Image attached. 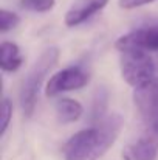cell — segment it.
Here are the masks:
<instances>
[{
    "label": "cell",
    "mask_w": 158,
    "mask_h": 160,
    "mask_svg": "<svg viewBox=\"0 0 158 160\" xmlns=\"http://www.w3.org/2000/svg\"><path fill=\"white\" fill-rule=\"evenodd\" d=\"M124 126L118 112L107 113L90 128L74 132L62 146L64 160H99L115 145Z\"/></svg>",
    "instance_id": "obj_1"
},
{
    "label": "cell",
    "mask_w": 158,
    "mask_h": 160,
    "mask_svg": "<svg viewBox=\"0 0 158 160\" xmlns=\"http://www.w3.org/2000/svg\"><path fill=\"white\" fill-rule=\"evenodd\" d=\"M59 56H60V52L57 47L45 48L39 54L36 62L31 65V68L28 70L25 78L22 79L20 90H19V104H20V110H22L23 117H26V118L33 117L36 106H37L39 92L42 89V84L45 82L50 72L56 67Z\"/></svg>",
    "instance_id": "obj_2"
},
{
    "label": "cell",
    "mask_w": 158,
    "mask_h": 160,
    "mask_svg": "<svg viewBox=\"0 0 158 160\" xmlns=\"http://www.w3.org/2000/svg\"><path fill=\"white\" fill-rule=\"evenodd\" d=\"M157 64L151 53L127 50L119 53V72L121 78L133 89H141L151 84L157 76Z\"/></svg>",
    "instance_id": "obj_3"
},
{
    "label": "cell",
    "mask_w": 158,
    "mask_h": 160,
    "mask_svg": "<svg viewBox=\"0 0 158 160\" xmlns=\"http://www.w3.org/2000/svg\"><path fill=\"white\" fill-rule=\"evenodd\" d=\"M89 82H90V72L81 64H73L50 76L45 86V97L56 98L67 92L81 90Z\"/></svg>",
    "instance_id": "obj_4"
},
{
    "label": "cell",
    "mask_w": 158,
    "mask_h": 160,
    "mask_svg": "<svg viewBox=\"0 0 158 160\" xmlns=\"http://www.w3.org/2000/svg\"><path fill=\"white\" fill-rule=\"evenodd\" d=\"M132 100L147 132L158 137V78L141 89H133Z\"/></svg>",
    "instance_id": "obj_5"
},
{
    "label": "cell",
    "mask_w": 158,
    "mask_h": 160,
    "mask_svg": "<svg viewBox=\"0 0 158 160\" xmlns=\"http://www.w3.org/2000/svg\"><path fill=\"white\" fill-rule=\"evenodd\" d=\"M115 48L121 52L138 50L146 53L158 52V22L130 30L115 41Z\"/></svg>",
    "instance_id": "obj_6"
},
{
    "label": "cell",
    "mask_w": 158,
    "mask_h": 160,
    "mask_svg": "<svg viewBox=\"0 0 158 160\" xmlns=\"http://www.w3.org/2000/svg\"><path fill=\"white\" fill-rule=\"evenodd\" d=\"M110 0H73L64 16V23L68 28H74L101 12Z\"/></svg>",
    "instance_id": "obj_7"
},
{
    "label": "cell",
    "mask_w": 158,
    "mask_h": 160,
    "mask_svg": "<svg viewBox=\"0 0 158 160\" xmlns=\"http://www.w3.org/2000/svg\"><path fill=\"white\" fill-rule=\"evenodd\" d=\"M122 160H157L158 159V137L143 135L135 142L127 143L121 151Z\"/></svg>",
    "instance_id": "obj_8"
},
{
    "label": "cell",
    "mask_w": 158,
    "mask_h": 160,
    "mask_svg": "<svg viewBox=\"0 0 158 160\" xmlns=\"http://www.w3.org/2000/svg\"><path fill=\"white\" fill-rule=\"evenodd\" d=\"M25 62L20 47L12 41H2L0 44V68L5 73L17 72Z\"/></svg>",
    "instance_id": "obj_9"
},
{
    "label": "cell",
    "mask_w": 158,
    "mask_h": 160,
    "mask_svg": "<svg viewBox=\"0 0 158 160\" xmlns=\"http://www.w3.org/2000/svg\"><path fill=\"white\" fill-rule=\"evenodd\" d=\"M54 110H56V118L60 124L76 123L84 115V106L78 100L70 97L59 98L54 104Z\"/></svg>",
    "instance_id": "obj_10"
},
{
    "label": "cell",
    "mask_w": 158,
    "mask_h": 160,
    "mask_svg": "<svg viewBox=\"0 0 158 160\" xmlns=\"http://www.w3.org/2000/svg\"><path fill=\"white\" fill-rule=\"evenodd\" d=\"M107 106H108V90L104 86H101L95 90L93 101H92V109H90V123L92 124L101 121L107 115Z\"/></svg>",
    "instance_id": "obj_11"
},
{
    "label": "cell",
    "mask_w": 158,
    "mask_h": 160,
    "mask_svg": "<svg viewBox=\"0 0 158 160\" xmlns=\"http://www.w3.org/2000/svg\"><path fill=\"white\" fill-rule=\"evenodd\" d=\"M19 5L22 9L30 11V12H50L56 6V0H19Z\"/></svg>",
    "instance_id": "obj_12"
},
{
    "label": "cell",
    "mask_w": 158,
    "mask_h": 160,
    "mask_svg": "<svg viewBox=\"0 0 158 160\" xmlns=\"http://www.w3.org/2000/svg\"><path fill=\"white\" fill-rule=\"evenodd\" d=\"M20 25V16L6 8L0 9V33L6 34Z\"/></svg>",
    "instance_id": "obj_13"
},
{
    "label": "cell",
    "mask_w": 158,
    "mask_h": 160,
    "mask_svg": "<svg viewBox=\"0 0 158 160\" xmlns=\"http://www.w3.org/2000/svg\"><path fill=\"white\" fill-rule=\"evenodd\" d=\"M12 118V101L8 97H3L2 100V124H0V137H3L9 128Z\"/></svg>",
    "instance_id": "obj_14"
},
{
    "label": "cell",
    "mask_w": 158,
    "mask_h": 160,
    "mask_svg": "<svg viewBox=\"0 0 158 160\" xmlns=\"http://www.w3.org/2000/svg\"><path fill=\"white\" fill-rule=\"evenodd\" d=\"M157 0H118V6L121 9H136L146 5H151Z\"/></svg>",
    "instance_id": "obj_15"
},
{
    "label": "cell",
    "mask_w": 158,
    "mask_h": 160,
    "mask_svg": "<svg viewBox=\"0 0 158 160\" xmlns=\"http://www.w3.org/2000/svg\"><path fill=\"white\" fill-rule=\"evenodd\" d=\"M157 68H158V62H157Z\"/></svg>",
    "instance_id": "obj_16"
}]
</instances>
